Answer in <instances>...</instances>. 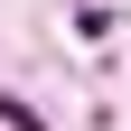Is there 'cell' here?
<instances>
[{"label":"cell","mask_w":131,"mask_h":131,"mask_svg":"<svg viewBox=\"0 0 131 131\" xmlns=\"http://www.w3.org/2000/svg\"><path fill=\"white\" fill-rule=\"evenodd\" d=\"M0 122H9V131H47V122H38V112H28V103H19V94H0Z\"/></svg>","instance_id":"6da1fadb"}]
</instances>
